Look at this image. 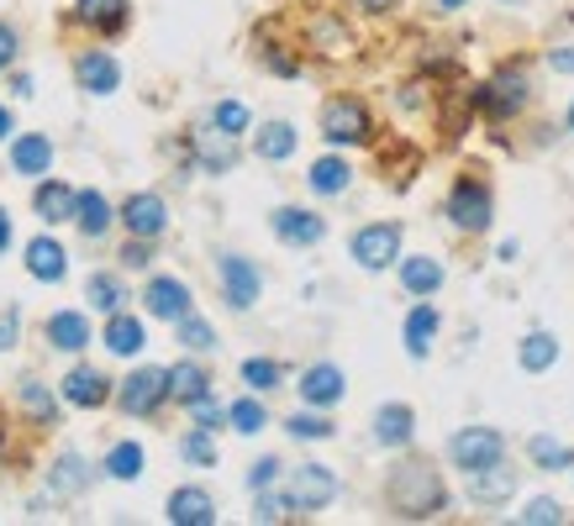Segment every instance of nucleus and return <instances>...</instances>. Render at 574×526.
<instances>
[{
  "label": "nucleus",
  "mask_w": 574,
  "mask_h": 526,
  "mask_svg": "<svg viewBox=\"0 0 574 526\" xmlns=\"http://www.w3.org/2000/svg\"><path fill=\"white\" fill-rule=\"evenodd\" d=\"M548 69L553 74H574V48H548Z\"/></svg>",
  "instance_id": "obj_52"
},
{
  "label": "nucleus",
  "mask_w": 574,
  "mask_h": 526,
  "mask_svg": "<svg viewBox=\"0 0 574 526\" xmlns=\"http://www.w3.org/2000/svg\"><path fill=\"white\" fill-rule=\"evenodd\" d=\"M43 337L59 352H85L91 348V316L85 311H53L48 326H43Z\"/></svg>",
  "instance_id": "obj_26"
},
{
  "label": "nucleus",
  "mask_w": 574,
  "mask_h": 526,
  "mask_svg": "<svg viewBox=\"0 0 574 526\" xmlns=\"http://www.w3.org/2000/svg\"><path fill=\"white\" fill-rule=\"evenodd\" d=\"M363 11H369V16H391L395 5H400V0H359Z\"/></svg>",
  "instance_id": "obj_53"
},
{
  "label": "nucleus",
  "mask_w": 574,
  "mask_h": 526,
  "mask_svg": "<svg viewBox=\"0 0 574 526\" xmlns=\"http://www.w3.org/2000/svg\"><path fill=\"white\" fill-rule=\"evenodd\" d=\"M348 395V380H343V369L337 363H311L301 374V401L316 410H333L337 401Z\"/></svg>",
  "instance_id": "obj_17"
},
{
  "label": "nucleus",
  "mask_w": 574,
  "mask_h": 526,
  "mask_svg": "<svg viewBox=\"0 0 574 526\" xmlns=\"http://www.w3.org/2000/svg\"><path fill=\"white\" fill-rule=\"evenodd\" d=\"M443 263L432 259V253H417V259H400V290L411 295V300H432V295L443 290Z\"/></svg>",
  "instance_id": "obj_25"
},
{
  "label": "nucleus",
  "mask_w": 574,
  "mask_h": 526,
  "mask_svg": "<svg viewBox=\"0 0 574 526\" xmlns=\"http://www.w3.org/2000/svg\"><path fill=\"white\" fill-rule=\"evenodd\" d=\"M464 490H469V500L475 505H506V500L516 495V468L501 458V464H490V468H475V474H464Z\"/></svg>",
  "instance_id": "obj_13"
},
{
  "label": "nucleus",
  "mask_w": 574,
  "mask_h": 526,
  "mask_svg": "<svg viewBox=\"0 0 574 526\" xmlns=\"http://www.w3.org/2000/svg\"><path fill=\"white\" fill-rule=\"evenodd\" d=\"M180 458L195 468H216V432L212 427H190L180 438Z\"/></svg>",
  "instance_id": "obj_40"
},
{
  "label": "nucleus",
  "mask_w": 574,
  "mask_h": 526,
  "mask_svg": "<svg viewBox=\"0 0 574 526\" xmlns=\"http://www.w3.org/2000/svg\"><path fill=\"white\" fill-rule=\"evenodd\" d=\"M0 447H5V421H0Z\"/></svg>",
  "instance_id": "obj_57"
},
{
  "label": "nucleus",
  "mask_w": 574,
  "mask_h": 526,
  "mask_svg": "<svg viewBox=\"0 0 574 526\" xmlns=\"http://www.w3.org/2000/svg\"><path fill=\"white\" fill-rule=\"evenodd\" d=\"M411 438H417V410L406 401H391V406L374 410V442L380 447H411Z\"/></svg>",
  "instance_id": "obj_21"
},
{
  "label": "nucleus",
  "mask_w": 574,
  "mask_h": 526,
  "mask_svg": "<svg viewBox=\"0 0 574 526\" xmlns=\"http://www.w3.org/2000/svg\"><path fill=\"white\" fill-rule=\"evenodd\" d=\"M216 279H222V295H227L232 311H253L259 295H264V268L253 259H242V253H222L216 259Z\"/></svg>",
  "instance_id": "obj_8"
},
{
  "label": "nucleus",
  "mask_w": 574,
  "mask_h": 526,
  "mask_svg": "<svg viewBox=\"0 0 574 526\" xmlns=\"http://www.w3.org/2000/svg\"><path fill=\"white\" fill-rule=\"evenodd\" d=\"M506 5H516V0H506Z\"/></svg>",
  "instance_id": "obj_59"
},
{
  "label": "nucleus",
  "mask_w": 574,
  "mask_h": 526,
  "mask_svg": "<svg viewBox=\"0 0 574 526\" xmlns=\"http://www.w3.org/2000/svg\"><path fill=\"white\" fill-rule=\"evenodd\" d=\"M27 274L32 279H43V285H59L63 274H69V253H63L53 237H32L27 242Z\"/></svg>",
  "instance_id": "obj_27"
},
{
  "label": "nucleus",
  "mask_w": 574,
  "mask_h": 526,
  "mask_svg": "<svg viewBox=\"0 0 574 526\" xmlns=\"http://www.w3.org/2000/svg\"><path fill=\"white\" fill-rule=\"evenodd\" d=\"M111 222H117L111 201H106L100 190H80V211H74V227L85 232V242H100V237L111 232Z\"/></svg>",
  "instance_id": "obj_30"
},
{
  "label": "nucleus",
  "mask_w": 574,
  "mask_h": 526,
  "mask_svg": "<svg viewBox=\"0 0 574 526\" xmlns=\"http://www.w3.org/2000/svg\"><path fill=\"white\" fill-rule=\"evenodd\" d=\"M169 401V369H132L117 384V406L127 416H158Z\"/></svg>",
  "instance_id": "obj_9"
},
{
  "label": "nucleus",
  "mask_w": 574,
  "mask_h": 526,
  "mask_svg": "<svg viewBox=\"0 0 574 526\" xmlns=\"http://www.w3.org/2000/svg\"><path fill=\"white\" fill-rule=\"evenodd\" d=\"M190 421H195V427H227V406H222V401H216V395H201V401H190Z\"/></svg>",
  "instance_id": "obj_45"
},
{
  "label": "nucleus",
  "mask_w": 574,
  "mask_h": 526,
  "mask_svg": "<svg viewBox=\"0 0 574 526\" xmlns=\"http://www.w3.org/2000/svg\"><path fill=\"white\" fill-rule=\"evenodd\" d=\"M16 53H22V43H16V27H11V22H0V74L16 63Z\"/></svg>",
  "instance_id": "obj_50"
},
{
  "label": "nucleus",
  "mask_w": 574,
  "mask_h": 526,
  "mask_svg": "<svg viewBox=\"0 0 574 526\" xmlns=\"http://www.w3.org/2000/svg\"><path fill=\"white\" fill-rule=\"evenodd\" d=\"M201 395H212V374L201 369V363H175L169 369V401H180V406H190V401H201Z\"/></svg>",
  "instance_id": "obj_35"
},
{
  "label": "nucleus",
  "mask_w": 574,
  "mask_h": 526,
  "mask_svg": "<svg viewBox=\"0 0 574 526\" xmlns=\"http://www.w3.org/2000/svg\"><path fill=\"white\" fill-rule=\"evenodd\" d=\"M285 516H296V511H290V495L259 490V500H253V522H285Z\"/></svg>",
  "instance_id": "obj_46"
},
{
  "label": "nucleus",
  "mask_w": 574,
  "mask_h": 526,
  "mask_svg": "<svg viewBox=\"0 0 574 526\" xmlns=\"http://www.w3.org/2000/svg\"><path fill=\"white\" fill-rule=\"evenodd\" d=\"M296 147H301V132H296L290 121H264V127L253 132V153H259L264 164H285Z\"/></svg>",
  "instance_id": "obj_28"
},
{
  "label": "nucleus",
  "mask_w": 574,
  "mask_h": 526,
  "mask_svg": "<svg viewBox=\"0 0 574 526\" xmlns=\"http://www.w3.org/2000/svg\"><path fill=\"white\" fill-rule=\"evenodd\" d=\"M111 395H117V390H111V380H106L100 369H91V363H74V369L63 374V401H69V406L100 410Z\"/></svg>",
  "instance_id": "obj_14"
},
{
  "label": "nucleus",
  "mask_w": 574,
  "mask_h": 526,
  "mask_svg": "<svg viewBox=\"0 0 574 526\" xmlns=\"http://www.w3.org/2000/svg\"><path fill=\"white\" fill-rule=\"evenodd\" d=\"M16 406L27 410L37 427H59V395H53L43 380H32V374L16 384Z\"/></svg>",
  "instance_id": "obj_31"
},
{
  "label": "nucleus",
  "mask_w": 574,
  "mask_h": 526,
  "mask_svg": "<svg viewBox=\"0 0 574 526\" xmlns=\"http://www.w3.org/2000/svg\"><path fill=\"white\" fill-rule=\"evenodd\" d=\"M11 132H16V121H11V111H5V106H0V143H5V138H11Z\"/></svg>",
  "instance_id": "obj_54"
},
{
  "label": "nucleus",
  "mask_w": 574,
  "mask_h": 526,
  "mask_svg": "<svg viewBox=\"0 0 574 526\" xmlns=\"http://www.w3.org/2000/svg\"><path fill=\"white\" fill-rule=\"evenodd\" d=\"M242 384H248L253 395H274V390L285 384V363H274V358H248V363H242Z\"/></svg>",
  "instance_id": "obj_39"
},
{
  "label": "nucleus",
  "mask_w": 574,
  "mask_h": 526,
  "mask_svg": "<svg viewBox=\"0 0 574 526\" xmlns=\"http://www.w3.org/2000/svg\"><path fill=\"white\" fill-rule=\"evenodd\" d=\"M91 479L95 474L80 453H63V458H53V468H48V490H53V495H85Z\"/></svg>",
  "instance_id": "obj_32"
},
{
  "label": "nucleus",
  "mask_w": 574,
  "mask_h": 526,
  "mask_svg": "<svg viewBox=\"0 0 574 526\" xmlns=\"http://www.w3.org/2000/svg\"><path fill=\"white\" fill-rule=\"evenodd\" d=\"M285 495H290V511H296V516H316V511H327V505L343 495V485H337V474L327 464H301V468H290Z\"/></svg>",
  "instance_id": "obj_5"
},
{
  "label": "nucleus",
  "mask_w": 574,
  "mask_h": 526,
  "mask_svg": "<svg viewBox=\"0 0 574 526\" xmlns=\"http://www.w3.org/2000/svg\"><path fill=\"white\" fill-rule=\"evenodd\" d=\"M117 222L127 227V237H164V227H169V205H164V195L158 190H137V195H127L117 211Z\"/></svg>",
  "instance_id": "obj_10"
},
{
  "label": "nucleus",
  "mask_w": 574,
  "mask_h": 526,
  "mask_svg": "<svg viewBox=\"0 0 574 526\" xmlns=\"http://www.w3.org/2000/svg\"><path fill=\"white\" fill-rule=\"evenodd\" d=\"M564 121H570V132H574V106H570V117H564Z\"/></svg>",
  "instance_id": "obj_58"
},
{
  "label": "nucleus",
  "mask_w": 574,
  "mask_h": 526,
  "mask_svg": "<svg viewBox=\"0 0 574 526\" xmlns=\"http://www.w3.org/2000/svg\"><path fill=\"white\" fill-rule=\"evenodd\" d=\"M516 363H522L527 374H548V369L559 363V337H553V332H527V337L516 343Z\"/></svg>",
  "instance_id": "obj_33"
},
{
  "label": "nucleus",
  "mask_w": 574,
  "mask_h": 526,
  "mask_svg": "<svg viewBox=\"0 0 574 526\" xmlns=\"http://www.w3.org/2000/svg\"><path fill=\"white\" fill-rule=\"evenodd\" d=\"M311 43H316V53H327V59H337V53H348V27H337L333 16H322L316 27H311Z\"/></svg>",
  "instance_id": "obj_44"
},
{
  "label": "nucleus",
  "mask_w": 574,
  "mask_h": 526,
  "mask_svg": "<svg viewBox=\"0 0 574 526\" xmlns=\"http://www.w3.org/2000/svg\"><path fill=\"white\" fill-rule=\"evenodd\" d=\"M348 184H354V164L337 158V153L316 158V164L306 169V190H311V195H343Z\"/></svg>",
  "instance_id": "obj_29"
},
{
  "label": "nucleus",
  "mask_w": 574,
  "mask_h": 526,
  "mask_svg": "<svg viewBox=\"0 0 574 526\" xmlns=\"http://www.w3.org/2000/svg\"><path fill=\"white\" fill-rule=\"evenodd\" d=\"M143 306H148V316H158V322H184L195 306H190V285L184 279H175V274H158V279H148V290H143Z\"/></svg>",
  "instance_id": "obj_12"
},
{
  "label": "nucleus",
  "mask_w": 574,
  "mask_h": 526,
  "mask_svg": "<svg viewBox=\"0 0 574 526\" xmlns=\"http://www.w3.org/2000/svg\"><path fill=\"white\" fill-rule=\"evenodd\" d=\"M527 458H533V468H543V474H564V468H574V447L548 438V432H533L527 438Z\"/></svg>",
  "instance_id": "obj_34"
},
{
  "label": "nucleus",
  "mask_w": 574,
  "mask_h": 526,
  "mask_svg": "<svg viewBox=\"0 0 574 526\" xmlns=\"http://www.w3.org/2000/svg\"><path fill=\"white\" fill-rule=\"evenodd\" d=\"M74 80H80L85 95H117V89H121V63L111 59V53L91 48V53H80V59H74Z\"/></svg>",
  "instance_id": "obj_16"
},
{
  "label": "nucleus",
  "mask_w": 574,
  "mask_h": 526,
  "mask_svg": "<svg viewBox=\"0 0 574 526\" xmlns=\"http://www.w3.org/2000/svg\"><path fill=\"white\" fill-rule=\"evenodd\" d=\"M227 427H232V432H242V438H259V432L270 427V410H264V401L248 390L242 401H232V406H227Z\"/></svg>",
  "instance_id": "obj_36"
},
{
  "label": "nucleus",
  "mask_w": 574,
  "mask_h": 526,
  "mask_svg": "<svg viewBox=\"0 0 574 526\" xmlns=\"http://www.w3.org/2000/svg\"><path fill=\"white\" fill-rule=\"evenodd\" d=\"M522 522H527V526H559V522H564V505H559V500H548V495H538L527 511H522Z\"/></svg>",
  "instance_id": "obj_47"
},
{
  "label": "nucleus",
  "mask_w": 574,
  "mask_h": 526,
  "mask_svg": "<svg viewBox=\"0 0 574 526\" xmlns=\"http://www.w3.org/2000/svg\"><path fill=\"white\" fill-rule=\"evenodd\" d=\"M438 332H443V316H438V306L432 300H417L411 311H406V326H400V337H406V352L422 363L432 343H438Z\"/></svg>",
  "instance_id": "obj_18"
},
{
  "label": "nucleus",
  "mask_w": 574,
  "mask_h": 526,
  "mask_svg": "<svg viewBox=\"0 0 574 526\" xmlns=\"http://www.w3.org/2000/svg\"><path fill=\"white\" fill-rule=\"evenodd\" d=\"M85 300H91V311H121V300H127V290H121L117 274H106V268H95L91 279H85Z\"/></svg>",
  "instance_id": "obj_38"
},
{
  "label": "nucleus",
  "mask_w": 574,
  "mask_h": 526,
  "mask_svg": "<svg viewBox=\"0 0 574 526\" xmlns=\"http://www.w3.org/2000/svg\"><path fill=\"white\" fill-rule=\"evenodd\" d=\"M32 205H37V216H43L48 227H59V222H74V211H80V190H69L63 179H37Z\"/></svg>",
  "instance_id": "obj_22"
},
{
  "label": "nucleus",
  "mask_w": 574,
  "mask_h": 526,
  "mask_svg": "<svg viewBox=\"0 0 574 526\" xmlns=\"http://www.w3.org/2000/svg\"><path fill=\"white\" fill-rule=\"evenodd\" d=\"M438 5H443V11H464L469 0H438Z\"/></svg>",
  "instance_id": "obj_56"
},
{
  "label": "nucleus",
  "mask_w": 574,
  "mask_h": 526,
  "mask_svg": "<svg viewBox=\"0 0 574 526\" xmlns=\"http://www.w3.org/2000/svg\"><path fill=\"white\" fill-rule=\"evenodd\" d=\"M285 432H290L296 442H327L337 427H333V421H327V416H322L316 406H311V410H296V416L285 421Z\"/></svg>",
  "instance_id": "obj_41"
},
{
  "label": "nucleus",
  "mask_w": 574,
  "mask_h": 526,
  "mask_svg": "<svg viewBox=\"0 0 574 526\" xmlns=\"http://www.w3.org/2000/svg\"><path fill=\"white\" fill-rule=\"evenodd\" d=\"M143 442H117L111 453H106V479H121V485H132V479H143Z\"/></svg>",
  "instance_id": "obj_37"
},
{
  "label": "nucleus",
  "mask_w": 574,
  "mask_h": 526,
  "mask_svg": "<svg viewBox=\"0 0 574 526\" xmlns=\"http://www.w3.org/2000/svg\"><path fill=\"white\" fill-rule=\"evenodd\" d=\"M5 248H11V216L0 211V253H5Z\"/></svg>",
  "instance_id": "obj_55"
},
{
  "label": "nucleus",
  "mask_w": 574,
  "mask_h": 526,
  "mask_svg": "<svg viewBox=\"0 0 574 526\" xmlns=\"http://www.w3.org/2000/svg\"><path fill=\"white\" fill-rule=\"evenodd\" d=\"M164 516H169L175 526H212L216 522V500L206 495L201 485H184V490H175V495H169Z\"/></svg>",
  "instance_id": "obj_24"
},
{
  "label": "nucleus",
  "mask_w": 574,
  "mask_h": 526,
  "mask_svg": "<svg viewBox=\"0 0 574 526\" xmlns=\"http://www.w3.org/2000/svg\"><path fill=\"white\" fill-rule=\"evenodd\" d=\"M74 22H85L100 37H117L132 22V0H74Z\"/></svg>",
  "instance_id": "obj_19"
},
{
  "label": "nucleus",
  "mask_w": 574,
  "mask_h": 526,
  "mask_svg": "<svg viewBox=\"0 0 574 526\" xmlns=\"http://www.w3.org/2000/svg\"><path fill=\"white\" fill-rule=\"evenodd\" d=\"M212 127H222L227 138H242V132H253V117H248V106H242V100H216V106H212Z\"/></svg>",
  "instance_id": "obj_43"
},
{
  "label": "nucleus",
  "mask_w": 574,
  "mask_h": 526,
  "mask_svg": "<svg viewBox=\"0 0 574 526\" xmlns=\"http://www.w3.org/2000/svg\"><path fill=\"white\" fill-rule=\"evenodd\" d=\"M385 500H391V511L400 516V522H432V516L449 511V485H443V474H438L432 464L406 458V464L391 468Z\"/></svg>",
  "instance_id": "obj_1"
},
{
  "label": "nucleus",
  "mask_w": 574,
  "mask_h": 526,
  "mask_svg": "<svg viewBox=\"0 0 574 526\" xmlns=\"http://www.w3.org/2000/svg\"><path fill=\"white\" fill-rule=\"evenodd\" d=\"M279 458H259V464L248 468V490H253V495H259V490H274V479H279Z\"/></svg>",
  "instance_id": "obj_48"
},
{
  "label": "nucleus",
  "mask_w": 574,
  "mask_h": 526,
  "mask_svg": "<svg viewBox=\"0 0 574 526\" xmlns=\"http://www.w3.org/2000/svg\"><path fill=\"white\" fill-rule=\"evenodd\" d=\"M153 253H148V237H127V248H121V268H148Z\"/></svg>",
  "instance_id": "obj_49"
},
{
  "label": "nucleus",
  "mask_w": 574,
  "mask_h": 526,
  "mask_svg": "<svg viewBox=\"0 0 574 526\" xmlns=\"http://www.w3.org/2000/svg\"><path fill=\"white\" fill-rule=\"evenodd\" d=\"M100 348L117 352V358H137V352L148 348V332H143V322H137L132 311H111V316H106V332H100Z\"/></svg>",
  "instance_id": "obj_23"
},
{
  "label": "nucleus",
  "mask_w": 574,
  "mask_h": 526,
  "mask_svg": "<svg viewBox=\"0 0 574 526\" xmlns=\"http://www.w3.org/2000/svg\"><path fill=\"white\" fill-rule=\"evenodd\" d=\"M11 169L22 179H48V169H53V143H48L43 132L11 138Z\"/></svg>",
  "instance_id": "obj_20"
},
{
  "label": "nucleus",
  "mask_w": 574,
  "mask_h": 526,
  "mask_svg": "<svg viewBox=\"0 0 574 526\" xmlns=\"http://www.w3.org/2000/svg\"><path fill=\"white\" fill-rule=\"evenodd\" d=\"M449 222H454L458 232H490V222H495V195H490V184L480 175H458L454 190H449Z\"/></svg>",
  "instance_id": "obj_3"
},
{
  "label": "nucleus",
  "mask_w": 574,
  "mask_h": 526,
  "mask_svg": "<svg viewBox=\"0 0 574 526\" xmlns=\"http://www.w3.org/2000/svg\"><path fill=\"white\" fill-rule=\"evenodd\" d=\"M400 237H406L400 222H369V227L348 237V259L369 268V274H385L391 263H400Z\"/></svg>",
  "instance_id": "obj_6"
},
{
  "label": "nucleus",
  "mask_w": 574,
  "mask_h": 526,
  "mask_svg": "<svg viewBox=\"0 0 574 526\" xmlns=\"http://www.w3.org/2000/svg\"><path fill=\"white\" fill-rule=\"evenodd\" d=\"M322 138L333 147H363L374 138V117H369V106H363L359 95H333L327 106H322Z\"/></svg>",
  "instance_id": "obj_4"
},
{
  "label": "nucleus",
  "mask_w": 574,
  "mask_h": 526,
  "mask_svg": "<svg viewBox=\"0 0 574 526\" xmlns=\"http://www.w3.org/2000/svg\"><path fill=\"white\" fill-rule=\"evenodd\" d=\"M506 458V438L495 432V427H458L454 438H449V464L458 474H475V468H490Z\"/></svg>",
  "instance_id": "obj_7"
},
{
  "label": "nucleus",
  "mask_w": 574,
  "mask_h": 526,
  "mask_svg": "<svg viewBox=\"0 0 574 526\" xmlns=\"http://www.w3.org/2000/svg\"><path fill=\"white\" fill-rule=\"evenodd\" d=\"M175 337H180V343H184L190 352H212V348H216L212 322H206V316H195V311H190L184 322H175Z\"/></svg>",
  "instance_id": "obj_42"
},
{
  "label": "nucleus",
  "mask_w": 574,
  "mask_h": 526,
  "mask_svg": "<svg viewBox=\"0 0 574 526\" xmlns=\"http://www.w3.org/2000/svg\"><path fill=\"white\" fill-rule=\"evenodd\" d=\"M16 337H22V311H5L0 316V352L16 348Z\"/></svg>",
  "instance_id": "obj_51"
},
{
  "label": "nucleus",
  "mask_w": 574,
  "mask_h": 526,
  "mask_svg": "<svg viewBox=\"0 0 574 526\" xmlns=\"http://www.w3.org/2000/svg\"><path fill=\"white\" fill-rule=\"evenodd\" d=\"M469 100H475L490 121H512V117L527 111V100H533V80H527L522 63H506V69H495Z\"/></svg>",
  "instance_id": "obj_2"
},
{
  "label": "nucleus",
  "mask_w": 574,
  "mask_h": 526,
  "mask_svg": "<svg viewBox=\"0 0 574 526\" xmlns=\"http://www.w3.org/2000/svg\"><path fill=\"white\" fill-rule=\"evenodd\" d=\"M190 143H195V164L206 175H232L238 169V138H227L222 127H201Z\"/></svg>",
  "instance_id": "obj_15"
},
{
  "label": "nucleus",
  "mask_w": 574,
  "mask_h": 526,
  "mask_svg": "<svg viewBox=\"0 0 574 526\" xmlns=\"http://www.w3.org/2000/svg\"><path fill=\"white\" fill-rule=\"evenodd\" d=\"M270 232L285 242V248H316L322 237H327V222L316 216V211H306V205H279L270 216Z\"/></svg>",
  "instance_id": "obj_11"
}]
</instances>
